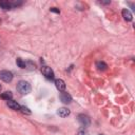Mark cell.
I'll use <instances>...</instances> for the list:
<instances>
[{"instance_id": "1", "label": "cell", "mask_w": 135, "mask_h": 135, "mask_svg": "<svg viewBox=\"0 0 135 135\" xmlns=\"http://www.w3.org/2000/svg\"><path fill=\"white\" fill-rule=\"evenodd\" d=\"M17 91L21 95H26L31 92V84L25 80H20L17 83Z\"/></svg>"}, {"instance_id": "2", "label": "cell", "mask_w": 135, "mask_h": 135, "mask_svg": "<svg viewBox=\"0 0 135 135\" xmlns=\"http://www.w3.org/2000/svg\"><path fill=\"white\" fill-rule=\"evenodd\" d=\"M13 77H14L13 76V73L9 72V71L4 70V71H1L0 72V79L2 81H4V82H11L13 80Z\"/></svg>"}, {"instance_id": "3", "label": "cell", "mask_w": 135, "mask_h": 135, "mask_svg": "<svg viewBox=\"0 0 135 135\" xmlns=\"http://www.w3.org/2000/svg\"><path fill=\"white\" fill-rule=\"evenodd\" d=\"M78 121H79V123H80L82 127H84V128H86V127H89V126L91 124V119H90V117L86 116V115H84V114H79V115H78Z\"/></svg>"}, {"instance_id": "4", "label": "cell", "mask_w": 135, "mask_h": 135, "mask_svg": "<svg viewBox=\"0 0 135 135\" xmlns=\"http://www.w3.org/2000/svg\"><path fill=\"white\" fill-rule=\"evenodd\" d=\"M41 72H42V74H43V76L46 78V79H49V80H53L54 79V72H53V70L51 69V68H49V66H43L42 69H41Z\"/></svg>"}, {"instance_id": "5", "label": "cell", "mask_w": 135, "mask_h": 135, "mask_svg": "<svg viewBox=\"0 0 135 135\" xmlns=\"http://www.w3.org/2000/svg\"><path fill=\"white\" fill-rule=\"evenodd\" d=\"M60 100L63 102V103H65V104H69V103H71L72 102V96L69 94V93H66V92H62V93H60Z\"/></svg>"}, {"instance_id": "6", "label": "cell", "mask_w": 135, "mask_h": 135, "mask_svg": "<svg viewBox=\"0 0 135 135\" xmlns=\"http://www.w3.org/2000/svg\"><path fill=\"white\" fill-rule=\"evenodd\" d=\"M55 85H56L57 90H59L61 92L65 90V83H64V81L62 79H56L55 80Z\"/></svg>"}, {"instance_id": "7", "label": "cell", "mask_w": 135, "mask_h": 135, "mask_svg": "<svg viewBox=\"0 0 135 135\" xmlns=\"http://www.w3.org/2000/svg\"><path fill=\"white\" fill-rule=\"evenodd\" d=\"M7 107L9 108V109H12V110H15V111H18V110H20V104L17 102V101H14V100H8L7 101Z\"/></svg>"}, {"instance_id": "8", "label": "cell", "mask_w": 135, "mask_h": 135, "mask_svg": "<svg viewBox=\"0 0 135 135\" xmlns=\"http://www.w3.org/2000/svg\"><path fill=\"white\" fill-rule=\"evenodd\" d=\"M70 110L66 109V108H59L58 111H57V114L60 116V117H66L70 115Z\"/></svg>"}, {"instance_id": "9", "label": "cell", "mask_w": 135, "mask_h": 135, "mask_svg": "<svg viewBox=\"0 0 135 135\" xmlns=\"http://www.w3.org/2000/svg\"><path fill=\"white\" fill-rule=\"evenodd\" d=\"M121 14H122V17H123V18H124L127 21H132L133 17H132V14L130 13V11H129V9H127V8L122 9Z\"/></svg>"}, {"instance_id": "10", "label": "cell", "mask_w": 135, "mask_h": 135, "mask_svg": "<svg viewBox=\"0 0 135 135\" xmlns=\"http://www.w3.org/2000/svg\"><path fill=\"white\" fill-rule=\"evenodd\" d=\"M0 7L3 9H11L12 6V2L11 1H0Z\"/></svg>"}, {"instance_id": "11", "label": "cell", "mask_w": 135, "mask_h": 135, "mask_svg": "<svg viewBox=\"0 0 135 135\" xmlns=\"http://www.w3.org/2000/svg\"><path fill=\"white\" fill-rule=\"evenodd\" d=\"M96 68H97L98 71H105L107 68H108V65L103 61H97L96 62Z\"/></svg>"}, {"instance_id": "12", "label": "cell", "mask_w": 135, "mask_h": 135, "mask_svg": "<svg viewBox=\"0 0 135 135\" xmlns=\"http://www.w3.org/2000/svg\"><path fill=\"white\" fill-rule=\"evenodd\" d=\"M12 97H13V94H12L9 91H8V92L6 91V92H4V93L1 94V98L4 99V100H7V101H8V100H12Z\"/></svg>"}, {"instance_id": "13", "label": "cell", "mask_w": 135, "mask_h": 135, "mask_svg": "<svg viewBox=\"0 0 135 135\" xmlns=\"http://www.w3.org/2000/svg\"><path fill=\"white\" fill-rule=\"evenodd\" d=\"M16 63H17V65L20 68V69H25V61H23L22 59H20V58H18L17 60H16Z\"/></svg>"}, {"instance_id": "14", "label": "cell", "mask_w": 135, "mask_h": 135, "mask_svg": "<svg viewBox=\"0 0 135 135\" xmlns=\"http://www.w3.org/2000/svg\"><path fill=\"white\" fill-rule=\"evenodd\" d=\"M77 135H89V132H88L84 128H81V129H79V130H78Z\"/></svg>"}, {"instance_id": "15", "label": "cell", "mask_w": 135, "mask_h": 135, "mask_svg": "<svg viewBox=\"0 0 135 135\" xmlns=\"http://www.w3.org/2000/svg\"><path fill=\"white\" fill-rule=\"evenodd\" d=\"M20 110H21V112L24 113V114H31V111H30L26 107H23V105H22V107H20Z\"/></svg>"}, {"instance_id": "16", "label": "cell", "mask_w": 135, "mask_h": 135, "mask_svg": "<svg viewBox=\"0 0 135 135\" xmlns=\"http://www.w3.org/2000/svg\"><path fill=\"white\" fill-rule=\"evenodd\" d=\"M50 11H51V12H53V13H56V14H59V13H60V11H59L57 7H52Z\"/></svg>"}, {"instance_id": "17", "label": "cell", "mask_w": 135, "mask_h": 135, "mask_svg": "<svg viewBox=\"0 0 135 135\" xmlns=\"http://www.w3.org/2000/svg\"><path fill=\"white\" fill-rule=\"evenodd\" d=\"M0 90H1V85H0Z\"/></svg>"}, {"instance_id": "18", "label": "cell", "mask_w": 135, "mask_h": 135, "mask_svg": "<svg viewBox=\"0 0 135 135\" xmlns=\"http://www.w3.org/2000/svg\"><path fill=\"white\" fill-rule=\"evenodd\" d=\"M100 135H101V134H100Z\"/></svg>"}]
</instances>
